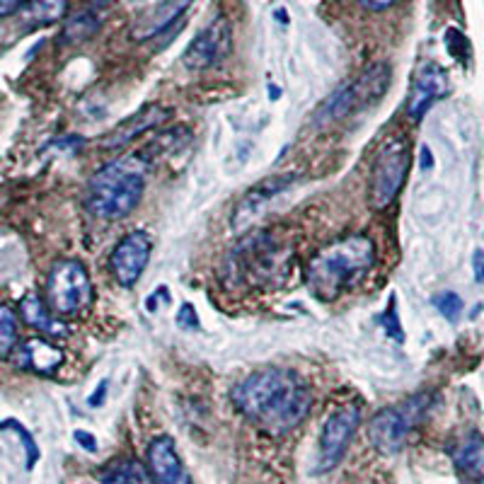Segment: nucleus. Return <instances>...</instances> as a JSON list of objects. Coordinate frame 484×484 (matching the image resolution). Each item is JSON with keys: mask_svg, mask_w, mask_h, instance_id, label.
<instances>
[{"mask_svg": "<svg viewBox=\"0 0 484 484\" xmlns=\"http://www.w3.org/2000/svg\"><path fill=\"white\" fill-rule=\"evenodd\" d=\"M233 404L252 424L272 433H286L310 414L313 392L291 368L265 366L235 385Z\"/></svg>", "mask_w": 484, "mask_h": 484, "instance_id": "1", "label": "nucleus"}, {"mask_svg": "<svg viewBox=\"0 0 484 484\" xmlns=\"http://www.w3.org/2000/svg\"><path fill=\"white\" fill-rule=\"evenodd\" d=\"M150 155L146 150L121 155L97 169L85 187L82 204L95 218L121 220L136 211L146 194Z\"/></svg>", "mask_w": 484, "mask_h": 484, "instance_id": "2", "label": "nucleus"}, {"mask_svg": "<svg viewBox=\"0 0 484 484\" xmlns=\"http://www.w3.org/2000/svg\"><path fill=\"white\" fill-rule=\"evenodd\" d=\"M373 265V240L366 235H349L327 245L310 259L305 284L320 303H334L346 288L356 286Z\"/></svg>", "mask_w": 484, "mask_h": 484, "instance_id": "3", "label": "nucleus"}, {"mask_svg": "<svg viewBox=\"0 0 484 484\" xmlns=\"http://www.w3.org/2000/svg\"><path fill=\"white\" fill-rule=\"evenodd\" d=\"M433 404L431 392H417V395L407 397L400 404L385 407L371 419L368 426V439L381 453L392 455L400 453L404 443L410 440L411 431L417 429L424 417L429 414Z\"/></svg>", "mask_w": 484, "mask_h": 484, "instance_id": "4", "label": "nucleus"}, {"mask_svg": "<svg viewBox=\"0 0 484 484\" xmlns=\"http://www.w3.org/2000/svg\"><path fill=\"white\" fill-rule=\"evenodd\" d=\"M46 305L59 317L78 315L95 301L88 269L78 259H59L46 276Z\"/></svg>", "mask_w": 484, "mask_h": 484, "instance_id": "5", "label": "nucleus"}, {"mask_svg": "<svg viewBox=\"0 0 484 484\" xmlns=\"http://www.w3.org/2000/svg\"><path fill=\"white\" fill-rule=\"evenodd\" d=\"M411 150L404 139H392L378 150L371 169V187L368 198L375 211H385L402 191L407 175H410Z\"/></svg>", "mask_w": 484, "mask_h": 484, "instance_id": "6", "label": "nucleus"}, {"mask_svg": "<svg viewBox=\"0 0 484 484\" xmlns=\"http://www.w3.org/2000/svg\"><path fill=\"white\" fill-rule=\"evenodd\" d=\"M279 265L281 255L274 235L259 230L235 247L233 257L227 259V272H233L235 281L265 284L269 279H276Z\"/></svg>", "mask_w": 484, "mask_h": 484, "instance_id": "7", "label": "nucleus"}, {"mask_svg": "<svg viewBox=\"0 0 484 484\" xmlns=\"http://www.w3.org/2000/svg\"><path fill=\"white\" fill-rule=\"evenodd\" d=\"M361 424L359 404H344L327 417L317 448V472H330L342 462Z\"/></svg>", "mask_w": 484, "mask_h": 484, "instance_id": "8", "label": "nucleus"}, {"mask_svg": "<svg viewBox=\"0 0 484 484\" xmlns=\"http://www.w3.org/2000/svg\"><path fill=\"white\" fill-rule=\"evenodd\" d=\"M233 53V24L226 17H216L191 39L182 56L187 71H206L223 63Z\"/></svg>", "mask_w": 484, "mask_h": 484, "instance_id": "9", "label": "nucleus"}, {"mask_svg": "<svg viewBox=\"0 0 484 484\" xmlns=\"http://www.w3.org/2000/svg\"><path fill=\"white\" fill-rule=\"evenodd\" d=\"M153 252V240L146 230H131L117 242V247L110 255V272L119 286H136L146 272Z\"/></svg>", "mask_w": 484, "mask_h": 484, "instance_id": "10", "label": "nucleus"}, {"mask_svg": "<svg viewBox=\"0 0 484 484\" xmlns=\"http://www.w3.org/2000/svg\"><path fill=\"white\" fill-rule=\"evenodd\" d=\"M294 182L295 175H276L265 179V182L255 184V187L237 201V206H235L233 220H230V223H233V230H237V233L247 230V227L266 211L269 201H272L274 197H279L281 191H286Z\"/></svg>", "mask_w": 484, "mask_h": 484, "instance_id": "11", "label": "nucleus"}, {"mask_svg": "<svg viewBox=\"0 0 484 484\" xmlns=\"http://www.w3.org/2000/svg\"><path fill=\"white\" fill-rule=\"evenodd\" d=\"M448 92H450V81L443 68L436 63H426L419 68L414 82H411L410 100H407V114L411 121H419Z\"/></svg>", "mask_w": 484, "mask_h": 484, "instance_id": "12", "label": "nucleus"}, {"mask_svg": "<svg viewBox=\"0 0 484 484\" xmlns=\"http://www.w3.org/2000/svg\"><path fill=\"white\" fill-rule=\"evenodd\" d=\"M172 117V110L168 107H160V104H148L143 110H139L136 114H131L129 119H124L121 124H117L111 129L107 136L100 139V146L107 148V150H114V148H126L129 143L148 133L150 129H160L165 126Z\"/></svg>", "mask_w": 484, "mask_h": 484, "instance_id": "13", "label": "nucleus"}, {"mask_svg": "<svg viewBox=\"0 0 484 484\" xmlns=\"http://www.w3.org/2000/svg\"><path fill=\"white\" fill-rule=\"evenodd\" d=\"M148 469L155 484H194L189 472L184 468L182 458L177 453L175 440L169 436H158L148 446Z\"/></svg>", "mask_w": 484, "mask_h": 484, "instance_id": "14", "label": "nucleus"}, {"mask_svg": "<svg viewBox=\"0 0 484 484\" xmlns=\"http://www.w3.org/2000/svg\"><path fill=\"white\" fill-rule=\"evenodd\" d=\"M191 3L194 0H162L153 5L136 20V24L131 27V39L133 42H148V39L162 34L187 13Z\"/></svg>", "mask_w": 484, "mask_h": 484, "instance_id": "15", "label": "nucleus"}, {"mask_svg": "<svg viewBox=\"0 0 484 484\" xmlns=\"http://www.w3.org/2000/svg\"><path fill=\"white\" fill-rule=\"evenodd\" d=\"M63 359H66L63 349L44 337L27 339L15 353L17 366L39 375H53L63 366Z\"/></svg>", "mask_w": 484, "mask_h": 484, "instance_id": "16", "label": "nucleus"}, {"mask_svg": "<svg viewBox=\"0 0 484 484\" xmlns=\"http://www.w3.org/2000/svg\"><path fill=\"white\" fill-rule=\"evenodd\" d=\"M450 460L462 484H484V439L468 433L450 448Z\"/></svg>", "mask_w": 484, "mask_h": 484, "instance_id": "17", "label": "nucleus"}, {"mask_svg": "<svg viewBox=\"0 0 484 484\" xmlns=\"http://www.w3.org/2000/svg\"><path fill=\"white\" fill-rule=\"evenodd\" d=\"M352 82L353 92H356V102H359V111H363L381 102L382 95L388 92L390 82H392V71H390L388 63H373Z\"/></svg>", "mask_w": 484, "mask_h": 484, "instance_id": "18", "label": "nucleus"}, {"mask_svg": "<svg viewBox=\"0 0 484 484\" xmlns=\"http://www.w3.org/2000/svg\"><path fill=\"white\" fill-rule=\"evenodd\" d=\"M20 317H23L30 327H34V330L44 332L46 337L61 339L68 334V327L61 323L59 315L46 305V301H42V298L34 294L23 298V303H20Z\"/></svg>", "mask_w": 484, "mask_h": 484, "instance_id": "19", "label": "nucleus"}, {"mask_svg": "<svg viewBox=\"0 0 484 484\" xmlns=\"http://www.w3.org/2000/svg\"><path fill=\"white\" fill-rule=\"evenodd\" d=\"M356 111H359V102H356L353 82H344L342 88L334 90V92L317 107L313 121H315V126H320V129H327V126L337 124L342 119L352 117Z\"/></svg>", "mask_w": 484, "mask_h": 484, "instance_id": "20", "label": "nucleus"}, {"mask_svg": "<svg viewBox=\"0 0 484 484\" xmlns=\"http://www.w3.org/2000/svg\"><path fill=\"white\" fill-rule=\"evenodd\" d=\"M71 0H27L20 8V20L24 30H39L63 20Z\"/></svg>", "mask_w": 484, "mask_h": 484, "instance_id": "21", "label": "nucleus"}, {"mask_svg": "<svg viewBox=\"0 0 484 484\" xmlns=\"http://www.w3.org/2000/svg\"><path fill=\"white\" fill-rule=\"evenodd\" d=\"M102 484H155L148 465L136 458H119L100 472Z\"/></svg>", "mask_w": 484, "mask_h": 484, "instance_id": "22", "label": "nucleus"}, {"mask_svg": "<svg viewBox=\"0 0 484 484\" xmlns=\"http://www.w3.org/2000/svg\"><path fill=\"white\" fill-rule=\"evenodd\" d=\"M97 30H100V17L92 10H81L66 20L63 32H61V42L63 44H82V42L95 37Z\"/></svg>", "mask_w": 484, "mask_h": 484, "instance_id": "23", "label": "nucleus"}, {"mask_svg": "<svg viewBox=\"0 0 484 484\" xmlns=\"http://www.w3.org/2000/svg\"><path fill=\"white\" fill-rule=\"evenodd\" d=\"M17 334H20V315L8 303H0V361L8 359L17 349Z\"/></svg>", "mask_w": 484, "mask_h": 484, "instance_id": "24", "label": "nucleus"}, {"mask_svg": "<svg viewBox=\"0 0 484 484\" xmlns=\"http://www.w3.org/2000/svg\"><path fill=\"white\" fill-rule=\"evenodd\" d=\"M0 431H15L17 436H20V440H23L24 446V453H27V469H32L34 465H37L39 460V446L37 440L32 439V433L24 429L17 419H5V421H0Z\"/></svg>", "mask_w": 484, "mask_h": 484, "instance_id": "25", "label": "nucleus"}, {"mask_svg": "<svg viewBox=\"0 0 484 484\" xmlns=\"http://www.w3.org/2000/svg\"><path fill=\"white\" fill-rule=\"evenodd\" d=\"M433 308L439 310L440 315L446 317L448 323H458L462 315V308H465V303H462V298L458 294H453V291H440V294H436L431 298Z\"/></svg>", "mask_w": 484, "mask_h": 484, "instance_id": "26", "label": "nucleus"}, {"mask_svg": "<svg viewBox=\"0 0 484 484\" xmlns=\"http://www.w3.org/2000/svg\"><path fill=\"white\" fill-rule=\"evenodd\" d=\"M378 323H381V327L385 330V334H388V337L392 339V342H397V344H402V342H404V330H402V324H400V315H397L395 295H390L388 308H385V313H382V315L378 317Z\"/></svg>", "mask_w": 484, "mask_h": 484, "instance_id": "27", "label": "nucleus"}, {"mask_svg": "<svg viewBox=\"0 0 484 484\" xmlns=\"http://www.w3.org/2000/svg\"><path fill=\"white\" fill-rule=\"evenodd\" d=\"M446 46H448V52L453 53L455 59H462V56H468V53H469L468 39L462 37V34L458 30H448L446 32Z\"/></svg>", "mask_w": 484, "mask_h": 484, "instance_id": "28", "label": "nucleus"}, {"mask_svg": "<svg viewBox=\"0 0 484 484\" xmlns=\"http://www.w3.org/2000/svg\"><path fill=\"white\" fill-rule=\"evenodd\" d=\"M177 324L182 330H198V313L194 310L191 303H182L179 310H177Z\"/></svg>", "mask_w": 484, "mask_h": 484, "instance_id": "29", "label": "nucleus"}, {"mask_svg": "<svg viewBox=\"0 0 484 484\" xmlns=\"http://www.w3.org/2000/svg\"><path fill=\"white\" fill-rule=\"evenodd\" d=\"M359 3L366 10H371V13H382V10L392 8L397 0H359Z\"/></svg>", "mask_w": 484, "mask_h": 484, "instance_id": "30", "label": "nucleus"}, {"mask_svg": "<svg viewBox=\"0 0 484 484\" xmlns=\"http://www.w3.org/2000/svg\"><path fill=\"white\" fill-rule=\"evenodd\" d=\"M472 272H475L477 284H484V250H475L472 255Z\"/></svg>", "mask_w": 484, "mask_h": 484, "instance_id": "31", "label": "nucleus"}, {"mask_svg": "<svg viewBox=\"0 0 484 484\" xmlns=\"http://www.w3.org/2000/svg\"><path fill=\"white\" fill-rule=\"evenodd\" d=\"M27 0H0V17H8L13 13H20Z\"/></svg>", "mask_w": 484, "mask_h": 484, "instance_id": "32", "label": "nucleus"}, {"mask_svg": "<svg viewBox=\"0 0 484 484\" xmlns=\"http://www.w3.org/2000/svg\"><path fill=\"white\" fill-rule=\"evenodd\" d=\"M73 436H75V440H78V443H81V446L85 448V450H90V453H95V450H97V440H95V436H92V433H88V431H75Z\"/></svg>", "mask_w": 484, "mask_h": 484, "instance_id": "33", "label": "nucleus"}, {"mask_svg": "<svg viewBox=\"0 0 484 484\" xmlns=\"http://www.w3.org/2000/svg\"><path fill=\"white\" fill-rule=\"evenodd\" d=\"M107 388H110V382L107 381H102L100 385H97V390L90 395V400H88L90 407H100V404L104 402V397H107Z\"/></svg>", "mask_w": 484, "mask_h": 484, "instance_id": "34", "label": "nucleus"}, {"mask_svg": "<svg viewBox=\"0 0 484 484\" xmlns=\"http://www.w3.org/2000/svg\"><path fill=\"white\" fill-rule=\"evenodd\" d=\"M419 168L424 169V172H429L433 168V155L426 146H421V153H419Z\"/></svg>", "mask_w": 484, "mask_h": 484, "instance_id": "35", "label": "nucleus"}, {"mask_svg": "<svg viewBox=\"0 0 484 484\" xmlns=\"http://www.w3.org/2000/svg\"><path fill=\"white\" fill-rule=\"evenodd\" d=\"M279 97H281L279 88H272V100H279Z\"/></svg>", "mask_w": 484, "mask_h": 484, "instance_id": "36", "label": "nucleus"}, {"mask_svg": "<svg viewBox=\"0 0 484 484\" xmlns=\"http://www.w3.org/2000/svg\"><path fill=\"white\" fill-rule=\"evenodd\" d=\"M133 3H136V0H133Z\"/></svg>", "mask_w": 484, "mask_h": 484, "instance_id": "37", "label": "nucleus"}]
</instances>
